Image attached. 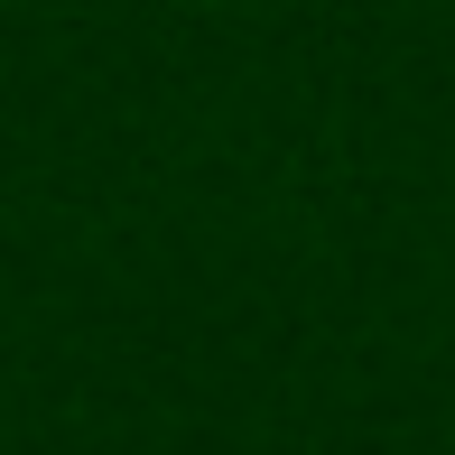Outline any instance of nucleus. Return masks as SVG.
I'll use <instances>...</instances> for the list:
<instances>
[]
</instances>
